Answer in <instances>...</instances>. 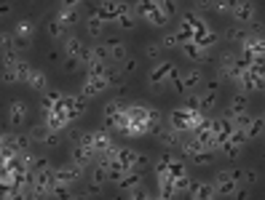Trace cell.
Here are the masks:
<instances>
[{
	"instance_id": "obj_54",
	"label": "cell",
	"mask_w": 265,
	"mask_h": 200,
	"mask_svg": "<svg viewBox=\"0 0 265 200\" xmlns=\"http://www.w3.org/2000/svg\"><path fill=\"white\" fill-rule=\"evenodd\" d=\"M62 5H65V8H81L83 0H62Z\"/></svg>"
},
{
	"instance_id": "obj_17",
	"label": "cell",
	"mask_w": 265,
	"mask_h": 200,
	"mask_svg": "<svg viewBox=\"0 0 265 200\" xmlns=\"http://www.w3.org/2000/svg\"><path fill=\"white\" fill-rule=\"evenodd\" d=\"M27 85H30L32 91H46L48 88V80H46V75L43 72H38V70H30V78H27Z\"/></svg>"
},
{
	"instance_id": "obj_26",
	"label": "cell",
	"mask_w": 265,
	"mask_h": 200,
	"mask_svg": "<svg viewBox=\"0 0 265 200\" xmlns=\"http://www.w3.org/2000/svg\"><path fill=\"white\" fill-rule=\"evenodd\" d=\"M179 147H182V155H185V158H190V155H196V152L201 150V141L196 139V136H188V139L179 141Z\"/></svg>"
},
{
	"instance_id": "obj_41",
	"label": "cell",
	"mask_w": 265,
	"mask_h": 200,
	"mask_svg": "<svg viewBox=\"0 0 265 200\" xmlns=\"http://www.w3.org/2000/svg\"><path fill=\"white\" fill-rule=\"evenodd\" d=\"M105 80H107V85H112V88H121V83H123V75H121V72H115V70H110V67H107V72H105Z\"/></svg>"
},
{
	"instance_id": "obj_3",
	"label": "cell",
	"mask_w": 265,
	"mask_h": 200,
	"mask_svg": "<svg viewBox=\"0 0 265 200\" xmlns=\"http://www.w3.org/2000/svg\"><path fill=\"white\" fill-rule=\"evenodd\" d=\"M54 174V184H65V187H70L72 181H78L83 176V168L78 163H72V165H59V168H54L51 171Z\"/></svg>"
},
{
	"instance_id": "obj_2",
	"label": "cell",
	"mask_w": 265,
	"mask_h": 200,
	"mask_svg": "<svg viewBox=\"0 0 265 200\" xmlns=\"http://www.w3.org/2000/svg\"><path fill=\"white\" fill-rule=\"evenodd\" d=\"M115 160L123 165V168H145L148 165V158L142 155V152H137V150H129V147H118V152H115Z\"/></svg>"
},
{
	"instance_id": "obj_25",
	"label": "cell",
	"mask_w": 265,
	"mask_h": 200,
	"mask_svg": "<svg viewBox=\"0 0 265 200\" xmlns=\"http://www.w3.org/2000/svg\"><path fill=\"white\" fill-rule=\"evenodd\" d=\"M81 51H83V43L78 38H67L65 40V54H67V59H78L81 56Z\"/></svg>"
},
{
	"instance_id": "obj_32",
	"label": "cell",
	"mask_w": 265,
	"mask_h": 200,
	"mask_svg": "<svg viewBox=\"0 0 265 200\" xmlns=\"http://www.w3.org/2000/svg\"><path fill=\"white\" fill-rule=\"evenodd\" d=\"M91 181H94V184H99V187L105 184V181H107V165H102V163H94V171H91Z\"/></svg>"
},
{
	"instance_id": "obj_42",
	"label": "cell",
	"mask_w": 265,
	"mask_h": 200,
	"mask_svg": "<svg viewBox=\"0 0 265 200\" xmlns=\"http://www.w3.org/2000/svg\"><path fill=\"white\" fill-rule=\"evenodd\" d=\"M48 32H51V38H65L67 27L62 24L59 19H51V21H48Z\"/></svg>"
},
{
	"instance_id": "obj_22",
	"label": "cell",
	"mask_w": 265,
	"mask_h": 200,
	"mask_svg": "<svg viewBox=\"0 0 265 200\" xmlns=\"http://www.w3.org/2000/svg\"><path fill=\"white\" fill-rule=\"evenodd\" d=\"M27 118V107L22 104V101H14L11 104V110H8V120H11V125H22V120Z\"/></svg>"
},
{
	"instance_id": "obj_53",
	"label": "cell",
	"mask_w": 265,
	"mask_h": 200,
	"mask_svg": "<svg viewBox=\"0 0 265 200\" xmlns=\"http://www.w3.org/2000/svg\"><path fill=\"white\" fill-rule=\"evenodd\" d=\"M158 3H161V8L166 11V16H169V14H172V11H174V0H158Z\"/></svg>"
},
{
	"instance_id": "obj_12",
	"label": "cell",
	"mask_w": 265,
	"mask_h": 200,
	"mask_svg": "<svg viewBox=\"0 0 265 200\" xmlns=\"http://www.w3.org/2000/svg\"><path fill=\"white\" fill-rule=\"evenodd\" d=\"M236 61H239V56H236L233 51H225V54L220 56V75H222V78H230V75H233Z\"/></svg>"
},
{
	"instance_id": "obj_20",
	"label": "cell",
	"mask_w": 265,
	"mask_h": 200,
	"mask_svg": "<svg viewBox=\"0 0 265 200\" xmlns=\"http://www.w3.org/2000/svg\"><path fill=\"white\" fill-rule=\"evenodd\" d=\"M107 144H112V136L107 134V131H91V147H94V152L105 150Z\"/></svg>"
},
{
	"instance_id": "obj_9",
	"label": "cell",
	"mask_w": 265,
	"mask_h": 200,
	"mask_svg": "<svg viewBox=\"0 0 265 200\" xmlns=\"http://www.w3.org/2000/svg\"><path fill=\"white\" fill-rule=\"evenodd\" d=\"M43 123H46L51 131H62L65 125H70L72 120L67 118V115H62V112H56V110H48L46 115H43Z\"/></svg>"
},
{
	"instance_id": "obj_44",
	"label": "cell",
	"mask_w": 265,
	"mask_h": 200,
	"mask_svg": "<svg viewBox=\"0 0 265 200\" xmlns=\"http://www.w3.org/2000/svg\"><path fill=\"white\" fill-rule=\"evenodd\" d=\"M5 51H14V35L0 32V54H5Z\"/></svg>"
},
{
	"instance_id": "obj_38",
	"label": "cell",
	"mask_w": 265,
	"mask_h": 200,
	"mask_svg": "<svg viewBox=\"0 0 265 200\" xmlns=\"http://www.w3.org/2000/svg\"><path fill=\"white\" fill-rule=\"evenodd\" d=\"M14 70H16V78H19L22 83H27V78H30V70H32V67L27 64L24 59H19V61L14 64Z\"/></svg>"
},
{
	"instance_id": "obj_31",
	"label": "cell",
	"mask_w": 265,
	"mask_h": 200,
	"mask_svg": "<svg viewBox=\"0 0 265 200\" xmlns=\"http://www.w3.org/2000/svg\"><path fill=\"white\" fill-rule=\"evenodd\" d=\"M115 112H129V101H123V99H112V101H107L105 115H115Z\"/></svg>"
},
{
	"instance_id": "obj_40",
	"label": "cell",
	"mask_w": 265,
	"mask_h": 200,
	"mask_svg": "<svg viewBox=\"0 0 265 200\" xmlns=\"http://www.w3.org/2000/svg\"><path fill=\"white\" fill-rule=\"evenodd\" d=\"M182 110H201V96L199 94H188L182 99Z\"/></svg>"
},
{
	"instance_id": "obj_55",
	"label": "cell",
	"mask_w": 265,
	"mask_h": 200,
	"mask_svg": "<svg viewBox=\"0 0 265 200\" xmlns=\"http://www.w3.org/2000/svg\"><path fill=\"white\" fill-rule=\"evenodd\" d=\"M196 5H199L201 11H206V8H212V5H214V0H196Z\"/></svg>"
},
{
	"instance_id": "obj_49",
	"label": "cell",
	"mask_w": 265,
	"mask_h": 200,
	"mask_svg": "<svg viewBox=\"0 0 265 200\" xmlns=\"http://www.w3.org/2000/svg\"><path fill=\"white\" fill-rule=\"evenodd\" d=\"M241 176H244V181H246V184H257V179H260V174H257L255 168H246Z\"/></svg>"
},
{
	"instance_id": "obj_8",
	"label": "cell",
	"mask_w": 265,
	"mask_h": 200,
	"mask_svg": "<svg viewBox=\"0 0 265 200\" xmlns=\"http://www.w3.org/2000/svg\"><path fill=\"white\" fill-rule=\"evenodd\" d=\"M94 160H97V152H94L91 147L78 144L75 150H72V163H78L81 168H86V165H94Z\"/></svg>"
},
{
	"instance_id": "obj_5",
	"label": "cell",
	"mask_w": 265,
	"mask_h": 200,
	"mask_svg": "<svg viewBox=\"0 0 265 200\" xmlns=\"http://www.w3.org/2000/svg\"><path fill=\"white\" fill-rule=\"evenodd\" d=\"M32 32H35V27H32V21L22 19L19 24H16V32H14V48L16 51H24L32 45Z\"/></svg>"
},
{
	"instance_id": "obj_52",
	"label": "cell",
	"mask_w": 265,
	"mask_h": 200,
	"mask_svg": "<svg viewBox=\"0 0 265 200\" xmlns=\"http://www.w3.org/2000/svg\"><path fill=\"white\" fill-rule=\"evenodd\" d=\"M145 54H148V59H158V56H161V45H148Z\"/></svg>"
},
{
	"instance_id": "obj_28",
	"label": "cell",
	"mask_w": 265,
	"mask_h": 200,
	"mask_svg": "<svg viewBox=\"0 0 265 200\" xmlns=\"http://www.w3.org/2000/svg\"><path fill=\"white\" fill-rule=\"evenodd\" d=\"M246 110V94H236L230 99V107H228V118L236 115V112H244Z\"/></svg>"
},
{
	"instance_id": "obj_11",
	"label": "cell",
	"mask_w": 265,
	"mask_h": 200,
	"mask_svg": "<svg viewBox=\"0 0 265 200\" xmlns=\"http://www.w3.org/2000/svg\"><path fill=\"white\" fill-rule=\"evenodd\" d=\"M142 184V174H139V168H129L126 174L121 176V179H118V187H121V190H134V187H139Z\"/></svg>"
},
{
	"instance_id": "obj_19",
	"label": "cell",
	"mask_w": 265,
	"mask_h": 200,
	"mask_svg": "<svg viewBox=\"0 0 265 200\" xmlns=\"http://www.w3.org/2000/svg\"><path fill=\"white\" fill-rule=\"evenodd\" d=\"M263 125H265V120H263V115L252 118V120H249V125H246V128H244L246 139H260V136H263Z\"/></svg>"
},
{
	"instance_id": "obj_43",
	"label": "cell",
	"mask_w": 265,
	"mask_h": 200,
	"mask_svg": "<svg viewBox=\"0 0 265 200\" xmlns=\"http://www.w3.org/2000/svg\"><path fill=\"white\" fill-rule=\"evenodd\" d=\"M188 187H190V179H188V174H179V176H174V192H188Z\"/></svg>"
},
{
	"instance_id": "obj_6",
	"label": "cell",
	"mask_w": 265,
	"mask_h": 200,
	"mask_svg": "<svg viewBox=\"0 0 265 200\" xmlns=\"http://www.w3.org/2000/svg\"><path fill=\"white\" fill-rule=\"evenodd\" d=\"M105 88H110L107 80H105V75H86V83H83V96L91 99V96H99Z\"/></svg>"
},
{
	"instance_id": "obj_30",
	"label": "cell",
	"mask_w": 265,
	"mask_h": 200,
	"mask_svg": "<svg viewBox=\"0 0 265 200\" xmlns=\"http://www.w3.org/2000/svg\"><path fill=\"white\" fill-rule=\"evenodd\" d=\"M86 30H88V35H91V38H99L105 32V21L99 19V16H91V19L86 21Z\"/></svg>"
},
{
	"instance_id": "obj_56",
	"label": "cell",
	"mask_w": 265,
	"mask_h": 200,
	"mask_svg": "<svg viewBox=\"0 0 265 200\" xmlns=\"http://www.w3.org/2000/svg\"><path fill=\"white\" fill-rule=\"evenodd\" d=\"M134 67H137V61H134V59L123 61V70H126V72H134Z\"/></svg>"
},
{
	"instance_id": "obj_4",
	"label": "cell",
	"mask_w": 265,
	"mask_h": 200,
	"mask_svg": "<svg viewBox=\"0 0 265 200\" xmlns=\"http://www.w3.org/2000/svg\"><path fill=\"white\" fill-rule=\"evenodd\" d=\"M230 14H233L236 21H244V24H255V19H257V8L252 0H236Z\"/></svg>"
},
{
	"instance_id": "obj_51",
	"label": "cell",
	"mask_w": 265,
	"mask_h": 200,
	"mask_svg": "<svg viewBox=\"0 0 265 200\" xmlns=\"http://www.w3.org/2000/svg\"><path fill=\"white\" fill-rule=\"evenodd\" d=\"M3 80H5V83H16V80H19V78H16V70H14V67H5Z\"/></svg>"
},
{
	"instance_id": "obj_23",
	"label": "cell",
	"mask_w": 265,
	"mask_h": 200,
	"mask_svg": "<svg viewBox=\"0 0 265 200\" xmlns=\"http://www.w3.org/2000/svg\"><path fill=\"white\" fill-rule=\"evenodd\" d=\"M78 11H81V8H65V5H62V8H59V14H56V19H59L62 24L67 27V30H70V27L78 21Z\"/></svg>"
},
{
	"instance_id": "obj_37",
	"label": "cell",
	"mask_w": 265,
	"mask_h": 200,
	"mask_svg": "<svg viewBox=\"0 0 265 200\" xmlns=\"http://www.w3.org/2000/svg\"><path fill=\"white\" fill-rule=\"evenodd\" d=\"M220 150H225V155H228L230 160H236V158H241V152H244V147L241 144H233V141H225Z\"/></svg>"
},
{
	"instance_id": "obj_45",
	"label": "cell",
	"mask_w": 265,
	"mask_h": 200,
	"mask_svg": "<svg viewBox=\"0 0 265 200\" xmlns=\"http://www.w3.org/2000/svg\"><path fill=\"white\" fill-rule=\"evenodd\" d=\"M236 5V0H214V5L212 8H217L220 14H230V8Z\"/></svg>"
},
{
	"instance_id": "obj_10",
	"label": "cell",
	"mask_w": 265,
	"mask_h": 200,
	"mask_svg": "<svg viewBox=\"0 0 265 200\" xmlns=\"http://www.w3.org/2000/svg\"><path fill=\"white\" fill-rule=\"evenodd\" d=\"M182 24H185V27H190L193 38H199L201 32L209 30V27H206V21H204V16H199V14H185V16H182Z\"/></svg>"
},
{
	"instance_id": "obj_50",
	"label": "cell",
	"mask_w": 265,
	"mask_h": 200,
	"mask_svg": "<svg viewBox=\"0 0 265 200\" xmlns=\"http://www.w3.org/2000/svg\"><path fill=\"white\" fill-rule=\"evenodd\" d=\"M129 198L142 200V198H150V192H145V190H142V184H139V187H134V190H129Z\"/></svg>"
},
{
	"instance_id": "obj_36",
	"label": "cell",
	"mask_w": 265,
	"mask_h": 200,
	"mask_svg": "<svg viewBox=\"0 0 265 200\" xmlns=\"http://www.w3.org/2000/svg\"><path fill=\"white\" fill-rule=\"evenodd\" d=\"M48 131H51V128H48L46 123H38V125H32L30 139H32V141H43V139H46V134H48Z\"/></svg>"
},
{
	"instance_id": "obj_24",
	"label": "cell",
	"mask_w": 265,
	"mask_h": 200,
	"mask_svg": "<svg viewBox=\"0 0 265 200\" xmlns=\"http://www.w3.org/2000/svg\"><path fill=\"white\" fill-rule=\"evenodd\" d=\"M172 70H174V67L169 64V61H158V64H155V70L150 72V83H163V80H166V75H169Z\"/></svg>"
},
{
	"instance_id": "obj_33",
	"label": "cell",
	"mask_w": 265,
	"mask_h": 200,
	"mask_svg": "<svg viewBox=\"0 0 265 200\" xmlns=\"http://www.w3.org/2000/svg\"><path fill=\"white\" fill-rule=\"evenodd\" d=\"M107 72V61H99V59H91L86 64V75H105Z\"/></svg>"
},
{
	"instance_id": "obj_16",
	"label": "cell",
	"mask_w": 265,
	"mask_h": 200,
	"mask_svg": "<svg viewBox=\"0 0 265 200\" xmlns=\"http://www.w3.org/2000/svg\"><path fill=\"white\" fill-rule=\"evenodd\" d=\"M155 136H158V141L163 147H174L179 141V131L177 128H158V131H155Z\"/></svg>"
},
{
	"instance_id": "obj_47",
	"label": "cell",
	"mask_w": 265,
	"mask_h": 200,
	"mask_svg": "<svg viewBox=\"0 0 265 200\" xmlns=\"http://www.w3.org/2000/svg\"><path fill=\"white\" fill-rule=\"evenodd\" d=\"M174 45H179V40L174 32H166V35L161 38V48H174Z\"/></svg>"
},
{
	"instance_id": "obj_46",
	"label": "cell",
	"mask_w": 265,
	"mask_h": 200,
	"mask_svg": "<svg viewBox=\"0 0 265 200\" xmlns=\"http://www.w3.org/2000/svg\"><path fill=\"white\" fill-rule=\"evenodd\" d=\"M43 144H48V147H59V144H62L59 131H48V134H46V139H43Z\"/></svg>"
},
{
	"instance_id": "obj_39",
	"label": "cell",
	"mask_w": 265,
	"mask_h": 200,
	"mask_svg": "<svg viewBox=\"0 0 265 200\" xmlns=\"http://www.w3.org/2000/svg\"><path fill=\"white\" fill-rule=\"evenodd\" d=\"M91 56H94V59H99V61H107V59H110V45H102V43L91 45Z\"/></svg>"
},
{
	"instance_id": "obj_15",
	"label": "cell",
	"mask_w": 265,
	"mask_h": 200,
	"mask_svg": "<svg viewBox=\"0 0 265 200\" xmlns=\"http://www.w3.org/2000/svg\"><path fill=\"white\" fill-rule=\"evenodd\" d=\"M241 83H244V91H249V94H260L263 91V75H252V72H244V75L239 78Z\"/></svg>"
},
{
	"instance_id": "obj_34",
	"label": "cell",
	"mask_w": 265,
	"mask_h": 200,
	"mask_svg": "<svg viewBox=\"0 0 265 200\" xmlns=\"http://www.w3.org/2000/svg\"><path fill=\"white\" fill-rule=\"evenodd\" d=\"M110 59L112 61H126V48H123L118 40H112V43H110Z\"/></svg>"
},
{
	"instance_id": "obj_13",
	"label": "cell",
	"mask_w": 265,
	"mask_h": 200,
	"mask_svg": "<svg viewBox=\"0 0 265 200\" xmlns=\"http://www.w3.org/2000/svg\"><path fill=\"white\" fill-rule=\"evenodd\" d=\"M94 16H99L102 21H115V16H118L115 0H102V3H99V11H97Z\"/></svg>"
},
{
	"instance_id": "obj_29",
	"label": "cell",
	"mask_w": 265,
	"mask_h": 200,
	"mask_svg": "<svg viewBox=\"0 0 265 200\" xmlns=\"http://www.w3.org/2000/svg\"><path fill=\"white\" fill-rule=\"evenodd\" d=\"M193 40H196V43H199V45H201V48H204V51H209L212 45L217 43V32L206 30V32H201V35H199V38H193Z\"/></svg>"
},
{
	"instance_id": "obj_21",
	"label": "cell",
	"mask_w": 265,
	"mask_h": 200,
	"mask_svg": "<svg viewBox=\"0 0 265 200\" xmlns=\"http://www.w3.org/2000/svg\"><path fill=\"white\" fill-rule=\"evenodd\" d=\"M214 155H217V150H206V147H201L196 155H190V160H193V165H212Z\"/></svg>"
},
{
	"instance_id": "obj_7",
	"label": "cell",
	"mask_w": 265,
	"mask_h": 200,
	"mask_svg": "<svg viewBox=\"0 0 265 200\" xmlns=\"http://www.w3.org/2000/svg\"><path fill=\"white\" fill-rule=\"evenodd\" d=\"M188 195L196 198V200H209L217 195V190H214L212 181H193V184L188 187Z\"/></svg>"
},
{
	"instance_id": "obj_48",
	"label": "cell",
	"mask_w": 265,
	"mask_h": 200,
	"mask_svg": "<svg viewBox=\"0 0 265 200\" xmlns=\"http://www.w3.org/2000/svg\"><path fill=\"white\" fill-rule=\"evenodd\" d=\"M115 21H118V27H121V30H132V27H134V16H126V14L115 16Z\"/></svg>"
},
{
	"instance_id": "obj_35",
	"label": "cell",
	"mask_w": 265,
	"mask_h": 200,
	"mask_svg": "<svg viewBox=\"0 0 265 200\" xmlns=\"http://www.w3.org/2000/svg\"><path fill=\"white\" fill-rule=\"evenodd\" d=\"M246 35H249V32L241 30V27H228V30H225V38H228L230 43H241V40H244Z\"/></svg>"
},
{
	"instance_id": "obj_1",
	"label": "cell",
	"mask_w": 265,
	"mask_h": 200,
	"mask_svg": "<svg viewBox=\"0 0 265 200\" xmlns=\"http://www.w3.org/2000/svg\"><path fill=\"white\" fill-rule=\"evenodd\" d=\"M212 184H214V190H217V195H228V198H236V195L241 198V195H244L241 187H239V181L230 176V171H220L217 179H214Z\"/></svg>"
},
{
	"instance_id": "obj_57",
	"label": "cell",
	"mask_w": 265,
	"mask_h": 200,
	"mask_svg": "<svg viewBox=\"0 0 265 200\" xmlns=\"http://www.w3.org/2000/svg\"><path fill=\"white\" fill-rule=\"evenodd\" d=\"M8 11H11V8H8V3H0V16L8 14Z\"/></svg>"
},
{
	"instance_id": "obj_27",
	"label": "cell",
	"mask_w": 265,
	"mask_h": 200,
	"mask_svg": "<svg viewBox=\"0 0 265 200\" xmlns=\"http://www.w3.org/2000/svg\"><path fill=\"white\" fill-rule=\"evenodd\" d=\"M179 80H182V88L188 91V88H193V85H199L201 80H204V75H201V70H190V72H185Z\"/></svg>"
},
{
	"instance_id": "obj_14",
	"label": "cell",
	"mask_w": 265,
	"mask_h": 200,
	"mask_svg": "<svg viewBox=\"0 0 265 200\" xmlns=\"http://www.w3.org/2000/svg\"><path fill=\"white\" fill-rule=\"evenodd\" d=\"M182 51H185V56H188L190 61H201V59H206V51L201 48L196 40H185L182 43Z\"/></svg>"
},
{
	"instance_id": "obj_18",
	"label": "cell",
	"mask_w": 265,
	"mask_h": 200,
	"mask_svg": "<svg viewBox=\"0 0 265 200\" xmlns=\"http://www.w3.org/2000/svg\"><path fill=\"white\" fill-rule=\"evenodd\" d=\"M129 123H142L145 125V120H148V107L145 104H129Z\"/></svg>"
}]
</instances>
